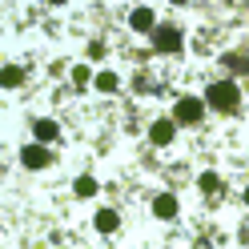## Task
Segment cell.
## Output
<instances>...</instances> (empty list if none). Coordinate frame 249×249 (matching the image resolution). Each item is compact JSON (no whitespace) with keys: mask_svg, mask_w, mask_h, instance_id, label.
I'll use <instances>...</instances> for the list:
<instances>
[{"mask_svg":"<svg viewBox=\"0 0 249 249\" xmlns=\"http://www.w3.org/2000/svg\"><path fill=\"white\" fill-rule=\"evenodd\" d=\"M241 101V89L233 85V81H217L205 89V108H217V113H233Z\"/></svg>","mask_w":249,"mask_h":249,"instance_id":"1","label":"cell"},{"mask_svg":"<svg viewBox=\"0 0 249 249\" xmlns=\"http://www.w3.org/2000/svg\"><path fill=\"white\" fill-rule=\"evenodd\" d=\"M201 117H205V101H197V97H181L173 105V124H197Z\"/></svg>","mask_w":249,"mask_h":249,"instance_id":"2","label":"cell"},{"mask_svg":"<svg viewBox=\"0 0 249 249\" xmlns=\"http://www.w3.org/2000/svg\"><path fill=\"white\" fill-rule=\"evenodd\" d=\"M181 44H185L181 28H173V24H157L153 28V49L157 53H181Z\"/></svg>","mask_w":249,"mask_h":249,"instance_id":"3","label":"cell"},{"mask_svg":"<svg viewBox=\"0 0 249 249\" xmlns=\"http://www.w3.org/2000/svg\"><path fill=\"white\" fill-rule=\"evenodd\" d=\"M20 161H24V169H44L53 161V153L44 149V145H24L20 149Z\"/></svg>","mask_w":249,"mask_h":249,"instance_id":"4","label":"cell"},{"mask_svg":"<svg viewBox=\"0 0 249 249\" xmlns=\"http://www.w3.org/2000/svg\"><path fill=\"white\" fill-rule=\"evenodd\" d=\"M129 28H137V33H153V28H157V17H153V8H133L129 12Z\"/></svg>","mask_w":249,"mask_h":249,"instance_id":"5","label":"cell"},{"mask_svg":"<svg viewBox=\"0 0 249 249\" xmlns=\"http://www.w3.org/2000/svg\"><path fill=\"white\" fill-rule=\"evenodd\" d=\"M153 213H157L161 221H173V217H177V197L173 193H161L157 201H153Z\"/></svg>","mask_w":249,"mask_h":249,"instance_id":"6","label":"cell"},{"mask_svg":"<svg viewBox=\"0 0 249 249\" xmlns=\"http://www.w3.org/2000/svg\"><path fill=\"white\" fill-rule=\"evenodd\" d=\"M149 137H153V145H169L173 141V121H157L149 129Z\"/></svg>","mask_w":249,"mask_h":249,"instance_id":"7","label":"cell"},{"mask_svg":"<svg viewBox=\"0 0 249 249\" xmlns=\"http://www.w3.org/2000/svg\"><path fill=\"white\" fill-rule=\"evenodd\" d=\"M117 225H121V217H117L113 209H101V213H97V229H101V233H117Z\"/></svg>","mask_w":249,"mask_h":249,"instance_id":"8","label":"cell"},{"mask_svg":"<svg viewBox=\"0 0 249 249\" xmlns=\"http://www.w3.org/2000/svg\"><path fill=\"white\" fill-rule=\"evenodd\" d=\"M33 129H36V141H40V145H49V141H56V133H60V129H56L53 121H36Z\"/></svg>","mask_w":249,"mask_h":249,"instance_id":"9","label":"cell"},{"mask_svg":"<svg viewBox=\"0 0 249 249\" xmlns=\"http://www.w3.org/2000/svg\"><path fill=\"white\" fill-rule=\"evenodd\" d=\"M221 60H225L233 72H249V56H245V53H225Z\"/></svg>","mask_w":249,"mask_h":249,"instance_id":"10","label":"cell"},{"mask_svg":"<svg viewBox=\"0 0 249 249\" xmlns=\"http://www.w3.org/2000/svg\"><path fill=\"white\" fill-rule=\"evenodd\" d=\"M72 189H76V197H92V193H97V181H92V177H76Z\"/></svg>","mask_w":249,"mask_h":249,"instance_id":"11","label":"cell"},{"mask_svg":"<svg viewBox=\"0 0 249 249\" xmlns=\"http://www.w3.org/2000/svg\"><path fill=\"white\" fill-rule=\"evenodd\" d=\"M201 189H205V193H217V189H221V177H217V173H201Z\"/></svg>","mask_w":249,"mask_h":249,"instance_id":"12","label":"cell"},{"mask_svg":"<svg viewBox=\"0 0 249 249\" xmlns=\"http://www.w3.org/2000/svg\"><path fill=\"white\" fill-rule=\"evenodd\" d=\"M20 81H24V69H17V65H8V69H4V85H8V89H17Z\"/></svg>","mask_w":249,"mask_h":249,"instance_id":"13","label":"cell"},{"mask_svg":"<svg viewBox=\"0 0 249 249\" xmlns=\"http://www.w3.org/2000/svg\"><path fill=\"white\" fill-rule=\"evenodd\" d=\"M117 85H121V81H117V72H101V76H97V89H101V92H113Z\"/></svg>","mask_w":249,"mask_h":249,"instance_id":"14","label":"cell"},{"mask_svg":"<svg viewBox=\"0 0 249 249\" xmlns=\"http://www.w3.org/2000/svg\"><path fill=\"white\" fill-rule=\"evenodd\" d=\"M72 85H76V89H85V85H89V69H85V65H76V69H72Z\"/></svg>","mask_w":249,"mask_h":249,"instance_id":"15","label":"cell"},{"mask_svg":"<svg viewBox=\"0 0 249 249\" xmlns=\"http://www.w3.org/2000/svg\"><path fill=\"white\" fill-rule=\"evenodd\" d=\"M245 205H249V189H245Z\"/></svg>","mask_w":249,"mask_h":249,"instance_id":"16","label":"cell"}]
</instances>
